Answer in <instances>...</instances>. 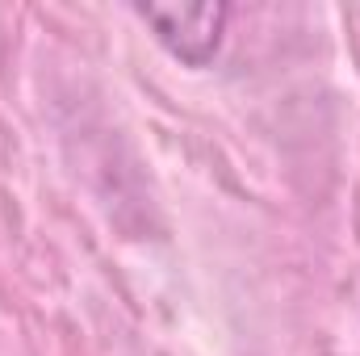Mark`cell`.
<instances>
[{
  "instance_id": "cell-1",
  "label": "cell",
  "mask_w": 360,
  "mask_h": 356,
  "mask_svg": "<svg viewBox=\"0 0 360 356\" xmlns=\"http://www.w3.org/2000/svg\"><path fill=\"white\" fill-rule=\"evenodd\" d=\"M134 13L155 30L160 46L188 68H205L218 55L231 21L226 4H139Z\"/></svg>"
}]
</instances>
